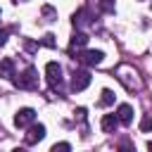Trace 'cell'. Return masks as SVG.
I'll list each match as a JSON object with an SVG mask.
<instances>
[{
	"mask_svg": "<svg viewBox=\"0 0 152 152\" xmlns=\"http://www.w3.org/2000/svg\"><path fill=\"white\" fill-rule=\"evenodd\" d=\"M140 131H145V133H150V131H152V112L142 116V121H140Z\"/></svg>",
	"mask_w": 152,
	"mask_h": 152,
	"instance_id": "obj_15",
	"label": "cell"
},
{
	"mask_svg": "<svg viewBox=\"0 0 152 152\" xmlns=\"http://www.w3.org/2000/svg\"><path fill=\"white\" fill-rule=\"evenodd\" d=\"M86 43H88V36H86V33H81V31H78V33H74V36H71V40H69V52L81 50Z\"/></svg>",
	"mask_w": 152,
	"mask_h": 152,
	"instance_id": "obj_12",
	"label": "cell"
},
{
	"mask_svg": "<svg viewBox=\"0 0 152 152\" xmlns=\"http://www.w3.org/2000/svg\"><path fill=\"white\" fill-rule=\"evenodd\" d=\"M43 45H48V48H55V45H57L55 36H52V33H45V36H43Z\"/></svg>",
	"mask_w": 152,
	"mask_h": 152,
	"instance_id": "obj_18",
	"label": "cell"
},
{
	"mask_svg": "<svg viewBox=\"0 0 152 152\" xmlns=\"http://www.w3.org/2000/svg\"><path fill=\"white\" fill-rule=\"evenodd\" d=\"M100 126H102V131H104V133H114V131H116V126H119L116 114H104V116H102V121H100Z\"/></svg>",
	"mask_w": 152,
	"mask_h": 152,
	"instance_id": "obj_11",
	"label": "cell"
},
{
	"mask_svg": "<svg viewBox=\"0 0 152 152\" xmlns=\"http://www.w3.org/2000/svg\"><path fill=\"white\" fill-rule=\"evenodd\" d=\"M71 21H74V26H76V28L88 26V24H90V10H88V7L76 10V12H74V17H71Z\"/></svg>",
	"mask_w": 152,
	"mask_h": 152,
	"instance_id": "obj_8",
	"label": "cell"
},
{
	"mask_svg": "<svg viewBox=\"0 0 152 152\" xmlns=\"http://www.w3.org/2000/svg\"><path fill=\"white\" fill-rule=\"evenodd\" d=\"M12 2H26V0H12Z\"/></svg>",
	"mask_w": 152,
	"mask_h": 152,
	"instance_id": "obj_22",
	"label": "cell"
},
{
	"mask_svg": "<svg viewBox=\"0 0 152 152\" xmlns=\"http://www.w3.org/2000/svg\"><path fill=\"white\" fill-rule=\"evenodd\" d=\"M12 81H14V86L21 88V90H33V88H38V71H36L33 66H26L24 74L14 76Z\"/></svg>",
	"mask_w": 152,
	"mask_h": 152,
	"instance_id": "obj_1",
	"label": "cell"
},
{
	"mask_svg": "<svg viewBox=\"0 0 152 152\" xmlns=\"http://www.w3.org/2000/svg\"><path fill=\"white\" fill-rule=\"evenodd\" d=\"M147 150H152V140H150V142H147Z\"/></svg>",
	"mask_w": 152,
	"mask_h": 152,
	"instance_id": "obj_21",
	"label": "cell"
},
{
	"mask_svg": "<svg viewBox=\"0 0 152 152\" xmlns=\"http://www.w3.org/2000/svg\"><path fill=\"white\" fill-rule=\"evenodd\" d=\"M76 59H78L81 64H86V66H95V64H100V62L104 59V52H102V50H86V52H81Z\"/></svg>",
	"mask_w": 152,
	"mask_h": 152,
	"instance_id": "obj_7",
	"label": "cell"
},
{
	"mask_svg": "<svg viewBox=\"0 0 152 152\" xmlns=\"http://www.w3.org/2000/svg\"><path fill=\"white\" fill-rule=\"evenodd\" d=\"M116 78L126 86V90H140V78H138V74L131 69V66H119V71H116Z\"/></svg>",
	"mask_w": 152,
	"mask_h": 152,
	"instance_id": "obj_3",
	"label": "cell"
},
{
	"mask_svg": "<svg viewBox=\"0 0 152 152\" xmlns=\"http://www.w3.org/2000/svg\"><path fill=\"white\" fill-rule=\"evenodd\" d=\"M88 86H90V71L76 69L74 76H71V90H74V93H81V90H86Z\"/></svg>",
	"mask_w": 152,
	"mask_h": 152,
	"instance_id": "obj_4",
	"label": "cell"
},
{
	"mask_svg": "<svg viewBox=\"0 0 152 152\" xmlns=\"http://www.w3.org/2000/svg\"><path fill=\"white\" fill-rule=\"evenodd\" d=\"M0 17H2V12H0Z\"/></svg>",
	"mask_w": 152,
	"mask_h": 152,
	"instance_id": "obj_23",
	"label": "cell"
},
{
	"mask_svg": "<svg viewBox=\"0 0 152 152\" xmlns=\"http://www.w3.org/2000/svg\"><path fill=\"white\" fill-rule=\"evenodd\" d=\"M33 121H36V112H33L31 107H21V109L14 114V126H17V128H28Z\"/></svg>",
	"mask_w": 152,
	"mask_h": 152,
	"instance_id": "obj_5",
	"label": "cell"
},
{
	"mask_svg": "<svg viewBox=\"0 0 152 152\" xmlns=\"http://www.w3.org/2000/svg\"><path fill=\"white\" fill-rule=\"evenodd\" d=\"M43 138H45V126H43V124H31L28 131H26V135H24V142H26V145H36V142H40Z\"/></svg>",
	"mask_w": 152,
	"mask_h": 152,
	"instance_id": "obj_6",
	"label": "cell"
},
{
	"mask_svg": "<svg viewBox=\"0 0 152 152\" xmlns=\"http://www.w3.org/2000/svg\"><path fill=\"white\" fill-rule=\"evenodd\" d=\"M7 36H10V31H0V45H5V40H7Z\"/></svg>",
	"mask_w": 152,
	"mask_h": 152,
	"instance_id": "obj_19",
	"label": "cell"
},
{
	"mask_svg": "<svg viewBox=\"0 0 152 152\" xmlns=\"http://www.w3.org/2000/svg\"><path fill=\"white\" fill-rule=\"evenodd\" d=\"M100 107H109V104H114V93L109 90V88H104L102 93H100V102H97Z\"/></svg>",
	"mask_w": 152,
	"mask_h": 152,
	"instance_id": "obj_13",
	"label": "cell"
},
{
	"mask_svg": "<svg viewBox=\"0 0 152 152\" xmlns=\"http://www.w3.org/2000/svg\"><path fill=\"white\" fill-rule=\"evenodd\" d=\"M69 150H71L69 142H55L52 145V152H69Z\"/></svg>",
	"mask_w": 152,
	"mask_h": 152,
	"instance_id": "obj_17",
	"label": "cell"
},
{
	"mask_svg": "<svg viewBox=\"0 0 152 152\" xmlns=\"http://www.w3.org/2000/svg\"><path fill=\"white\" fill-rule=\"evenodd\" d=\"M97 7H100V12L114 14V0H97Z\"/></svg>",
	"mask_w": 152,
	"mask_h": 152,
	"instance_id": "obj_14",
	"label": "cell"
},
{
	"mask_svg": "<svg viewBox=\"0 0 152 152\" xmlns=\"http://www.w3.org/2000/svg\"><path fill=\"white\" fill-rule=\"evenodd\" d=\"M116 119H119V124H131L133 121V107L131 104H119L116 107Z\"/></svg>",
	"mask_w": 152,
	"mask_h": 152,
	"instance_id": "obj_9",
	"label": "cell"
},
{
	"mask_svg": "<svg viewBox=\"0 0 152 152\" xmlns=\"http://www.w3.org/2000/svg\"><path fill=\"white\" fill-rule=\"evenodd\" d=\"M0 78H14V62H12V57H5V59H0Z\"/></svg>",
	"mask_w": 152,
	"mask_h": 152,
	"instance_id": "obj_10",
	"label": "cell"
},
{
	"mask_svg": "<svg viewBox=\"0 0 152 152\" xmlns=\"http://www.w3.org/2000/svg\"><path fill=\"white\" fill-rule=\"evenodd\" d=\"M43 17H45V21H57V12H55L50 5L43 7Z\"/></svg>",
	"mask_w": 152,
	"mask_h": 152,
	"instance_id": "obj_16",
	"label": "cell"
},
{
	"mask_svg": "<svg viewBox=\"0 0 152 152\" xmlns=\"http://www.w3.org/2000/svg\"><path fill=\"white\" fill-rule=\"evenodd\" d=\"M36 48H38L36 43H31V40H26V50H36Z\"/></svg>",
	"mask_w": 152,
	"mask_h": 152,
	"instance_id": "obj_20",
	"label": "cell"
},
{
	"mask_svg": "<svg viewBox=\"0 0 152 152\" xmlns=\"http://www.w3.org/2000/svg\"><path fill=\"white\" fill-rule=\"evenodd\" d=\"M45 76H48V83L52 90H62L64 86V76H62V66L57 62H48L45 64Z\"/></svg>",
	"mask_w": 152,
	"mask_h": 152,
	"instance_id": "obj_2",
	"label": "cell"
}]
</instances>
